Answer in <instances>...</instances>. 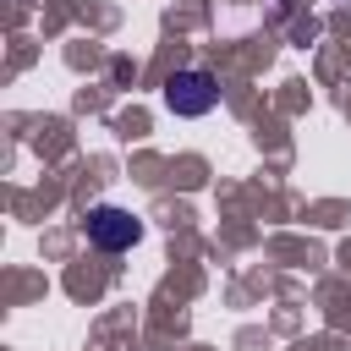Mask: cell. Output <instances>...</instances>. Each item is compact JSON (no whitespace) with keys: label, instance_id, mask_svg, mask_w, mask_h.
<instances>
[{"label":"cell","instance_id":"cell-1","mask_svg":"<svg viewBox=\"0 0 351 351\" xmlns=\"http://www.w3.org/2000/svg\"><path fill=\"white\" fill-rule=\"evenodd\" d=\"M88 241H93L99 252H126V247L143 241V219H137L132 208L99 203V208H88Z\"/></svg>","mask_w":351,"mask_h":351},{"label":"cell","instance_id":"cell-2","mask_svg":"<svg viewBox=\"0 0 351 351\" xmlns=\"http://www.w3.org/2000/svg\"><path fill=\"white\" fill-rule=\"evenodd\" d=\"M219 104V77L214 71H176L170 82H165V110H176V115H208Z\"/></svg>","mask_w":351,"mask_h":351}]
</instances>
